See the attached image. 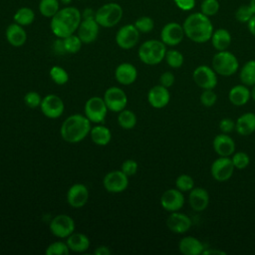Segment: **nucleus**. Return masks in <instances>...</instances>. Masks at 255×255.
I'll list each match as a JSON object with an SVG mask.
<instances>
[{"label": "nucleus", "instance_id": "obj_12", "mask_svg": "<svg viewBox=\"0 0 255 255\" xmlns=\"http://www.w3.org/2000/svg\"><path fill=\"white\" fill-rule=\"evenodd\" d=\"M184 37L183 27L177 22L166 23L160 31V40L165 46H177L182 42Z\"/></svg>", "mask_w": 255, "mask_h": 255}, {"label": "nucleus", "instance_id": "obj_5", "mask_svg": "<svg viewBox=\"0 0 255 255\" xmlns=\"http://www.w3.org/2000/svg\"><path fill=\"white\" fill-rule=\"evenodd\" d=\"M123 16V7L119 3L109 2L96 10L95 20L103 28H113L121 22Z\"/></svg>", "mask_w": 255, "mask_h": 255}, {"label": "nucleus", "instance_id": "obj_6", "mask_svg": "<svg viewBox=\"0 0 255 255\" xmlns=\"http://www.w3.org/2000/svg\"><path fill=\"white\" fill-rule=\"evenodd\" d=\"M211 67L217 75L230 77L238 71L239 62L236 56L228 50L217 51L212 57Z\"/></svg>", "mask_w": 255, "mask_h": 255}, {"label": "nucleus", "instance_id": "obj_51", "mask_svg": "<svg viewBox=\"0 0 255 255\" xmlns=\"http://www.w3.org/2000/svg\"><path fill=\"white\" fill-rule=\"evenodd\" d=\"M111 253H112V251L110 250V248L107 246H104V245L97 247L94 251L95 255H111Z\"/></svg>", "mask_w": 255, "mask_h": 255}, {"label": "nucleus", "instance_id": "obj_22", "mask_svg": "<svg viewBox=\"0 0 255 255\" xmlns=\"http://www.w3.org/2000/svg\"><path fill=\"white\" fill-rule=\"evenodd\" d=\"M209 193L203 187H193L188 193V204L193 211L201 212L208 207Z\"/></svg>", "mask_w": 255, "mask_h": 255}, {"label": "nucleus", "instance_id": "obj_46", "mask_svg": "<svg viewBox=\"0 0 255 255\" xmlns=\"http://www.w3.org/2000/svg\"><path fill=\"white\" fill-rule=\"evenodd\" d=\"M138 168V164L133 159H126L121 166V170L125 172L128 176H132L136 173Z\"/></svg>", "mask_w": 255, "mask_h": 255}, {"label": "nucleus", "instance_id": "obj_13", "mask_svg": "<svg viewBox=\"0 0 255 255\" xmlns=\"http://www.w3.org/2000/svg\"><path fill=\"white\" fill-rule=\"evenodd\" d=\"M103 99L108 107V110L115 113H120L126 109L128 104L126 92L118 87H111L106 90Z\"/></svg>", "mask_w": 255, "mask_h": 255}, {"label": "nucleus", "instance_id": "obj_52", "mask_svg": "<svg viewBox=\"0 0 255 255\" xmlns=\"http://www.w3.org/2000/svg\"><path fill=\"white\" fill-rule=\"evenodd\" d=\"M96 10L92 8H85L84 11L82 12V19H92L95 18Z\"/></svg>", "mask_w": 255, "mask_h": 255}, {"label": "nucleus", "instance_id": "obj_37", "mask_svg": "<svg viewBox=\"0 0 255 255\" xmlns=\"http://www.w3.org/2000/svg\"><path fill=\"white\" fill-rule=\"evenodd\" d=\"M50 77L53 80V82L59 86L65 85L69 81V74L68 72L60 67V66H54L50 70Z\"/></svg>", "mask_w": 255, "mask_h": 255}, {"label": "nucleus", "instance_id": "obj_17", "mask_svg": "<svg viewBox=\"0 0 255 255\" xmlns=\"http://www.w3.org/2000/svg\"><path fill=\"white\" fill-rule=\"evenodd\" d=\"M100 25L95 20L92 19H82L79 28L77 30V35L82 40L83 44H91L95 42L99 36Z\"/></svg>", "mask_w": 255, "mask_h": 255}, {"label": "nucleus", "instance_id": "obj_33", "mask_svg": "<svg viewBox=\"0 0 255 255\" xmlns=\"http://www.w3.org/2000/svg\"><path fill=\"white\" fill-rule=\"evenodd\" d=\"M60 0H40L38 10L46 18H52L61 9Z\"/></svg>", "mask_w": 255, "mask_h": 255}, {"label": "nucleus", "instance_id": "obj_36", "mask_svg": "<svg viewBox=\"0 0 255 255\" xmlns=\"http://www.w3.org/2000/svg\"><path fill=\"white\" fill-rule=\"evenodd\" d=\"M63 42H64L66 53H69V54L78 53L83 46L82 40L76 34H72V35L64 38Z\"/></svg>", "mask_w": 255, "mask_h": 255}, {"label": "nucleus", "instance_id": "obj_14", "mask_svg": "<svg viewBox=\"0 0 255 255\" xmlns=\"http://www.w3.org/2000/svg\"><path fill=\"white\" fill-rule=\"evenodd\" d=\"M103 185L108 192L121 193L128 185V176L122 170H113L108 172L104 179Z\"/></svg>", "mask_w": 255, "mask_h": 255}, {"label": "nucleus", "instance_id": "obj_8", "mask_svg": "<svg viewBox=\"0 0 255 255\" xmlns=\"http://www.w3.org/2000/svg\"><path fill=\"white\" fill-rule=\"evenodd\" d=\"M192 79L196 86L202 90L214 89L218 83L217 74L212 67L206 65L196 67L192 72Z\"/></svg>", "mask_w": 255, "mask_h": 255}, {"label": "nucleus", "instance_id": "obj_54", "mask_svg": "<svg viewBox=\"0 0 255 255\" xmlns=\"http://www.w3.org/2000/svg\"><path fill=\"white\" fill-rule=\"evenodd\" d=\"M210 254H218V255H225L226 252L223 250H214V249H205L203 251V255H210Z\"/></svg>", "mask_w": 255, "mask_h": 255}, {"label": "nucleus", "instance_id": "obj_16", "mask_svg": "<svg viewBox=\"0 0 255 255\" xmlns=\"http://www.w3.org/2000/svg\"><path fill=\"white\" fill-rule=\"evenodd\" d=\"M184 202L185 199L183 192L177 188L166 189L160 196V205L168 212L179 211L183 207Z\"/></svg>", "mask_w": 255, "mask_h": 255}, {"label": "nucleus", "instance_id": "obj_55", "mask_svg": "<svg viewBox=\"0 0 255 255\" xmlns=\"http://www.w3.org/2000/svg\"><path fill=\"white\" fill-rule=\"evenodd\" d=\"M250 97H251V100L255 102V85L251 87V90H250Z\"/></svg>", "mask_w": 255, "mask_h": 255}, {"label": "nucleus", "instance_id": "obj_53", "mask_svg": "<svg viewBox=\"0 0 255 255\" xmlns=\"http://www.w3.org/2000/svg\"><path fill=\"white\" fill-rule=\"evenodd\" d=\"M247 28H248L250 34L255 37V15L248 21Z\"/></svg>", "mask_w": 255, "mask_h": 255}, {"label": "nucleus", "instance_id": "obj_26", "mask_svg": "<svg viewBox=\"0 0 255 255\" xmlns=\"http://www.w3.org/2000/svg\"><path fill=\"white\" fill-rule=\"evenodd\" d=\"M235 130L242 136H247L255 131V114L248 112L239 116L235 122Z\"/></svg>", "mask_w": 255, "mask_h": 255}, {"label": "nucleus", "instance_id": "obj_25", "mask_svg": "<svg viewBox=\"0 0 255 255\" xmlns=\"http://www.w3.org/2000/svg\"><path fill=\"white\" fill-rule=\"evenodd\" d=\"M7 42L13 47H21L27 41V33L23 26L17 23H11L7 26L5 31Z\"/></svg>", "mask_w": 255, "mask_h": 255}, {"label": "nucleus", "instance_id": "obj_48", "mask_svg": "<svg viewBox=\"0 0 255 255\" xmlns=\"http://www.w3.org/2000/svg\"><path fill=\"white\" fill-rule=\"evenodd\" d=\"M175 82V77L171 72H163L160 77H159V85L165 87V88H170L171 86H173Z\"/></svg>", "mask_w": 255, "mask_h": 255}, {"label": "nucleus", "instance_id": "obj_9", "mask_svg": "<svg viewBox=\"0 0 255 255\" xmlns=\"http://www.w3.org/2000/svg\"><path fill=\"white\" fill-rule=\"evenodd\" d=\"M49 228L54 236L58 238H68V236L75 232L76 224L71 216L67 214H59L51 220Z\"/></svg>", "mask_w": 255, "mask_h": 255}, {"label": "nucleus", "instance_id": "obj_56", "mask_svg": "<svg viewBox=\"0 0 255 255\" xmlns=\"http://www.w3.org/2000/svg\"><path fill=\"white\" fill-rule=\"evenodd\" d=\"M249 5H250V7L252 8V10H253L254 13H255V0H250Z\"/></svg>", "mask_w": 255, "mask_h": 255}, {"label": "nucleus", "instance_id": "obj_40", "mask_svg": "<svg viewBox=\"0 0 255 255\" xmlns=\"http://www.w3.org/2000/svg\"><path fill=\"white\" fill-rule=\"evenodd\" d=\"M133 25L135 26V28L139 31V33H149L153 30L154 28V21L151 17L149 16H141L139 18H137Z\"/></svg>", "mask_w": 255, "mask_h": 255}, {"label": "nucleus", "instance_id": "obj_43", "mask_svg": "<svg viewBox=\"0 0 255 255\" xmlns=\"http://www.w3.org/2000/svg\"><path fill=\"white\" fill-rule=\"evenodd\" d=\"M255 15L250 5H241L235 11V19L240 23L247 24L248 21Z\"/></svg>", "mask_w": 255, "mask_h": 255}, {"label": "nucleus", "instance_id": "obj_11", "mask_svg": "<svg viewBox=\"0 0 255 255\" xmlns=\"http://www.w3.org/2000/svg\"><path fill=\"white\" fill-rule=\"evenodd\" d=\"M139 35V31L133 24H126L118 30L116 34V43L121 49L129 50L138 43Z\"/></svg>", "mask_w": 255, "mask_h": 255}, {"label": "nucleus", "instance_id": "obj_34", "mask_svg": "<svg viewBox=\"0 0 255 255\" xmlns=\"http://www.w3.org/2000/svg\"><path fill=\"white\" fill-rule=\"evenodd\" d=\"M118 123L124 129H131L136 125V116L132 111L124 109L119 113Z\"/></svg>", "mask_w": 255, "mask_h": 255}, {"label": "nucleus", "instance_id": "obj_19", "mask_svg": "<svg viewBox=\"0 0 255 255\" xmlns=\"http://www.w3.org/2000/svg\"><path fill=\"white\" fill-rule=\"evenodd\" d=\"M89 199V189L83 183L73 184L67 192V201L73 208L83 207Z\"/></svg>", "mask_w": 255, "mask_h": 255}, {"label": "nucleus", "instance_id": "obj_50", "mask_svg": "<svg viewBox=\"0 0 255 255\" xmlns=\"http://www.w3.org/2000/svg\"><path fill=\"white\" fill-rule=\"evenodd\" d=\"M53 49L54 51L58 54V55H64L66 54V50H65V46H64V42L62 38H58L54 44H53Z\"/></svg>", "mask_w": 255, "mask_h": 255}, {"label": "nucleus", "instance_id": "obj_2", "mask_svg": "<svg viewBox=\"0 0 255 255\" xmlns=\"http://www.w3.org/2000/svg\"><path fill=\"white\" fill-rule=\"evenodd\" d=\"M185 37L197 44H203L210 41L214 31L211 20L201 12L189 14L182 24Z\"/></svg>", "mask_w": 255, "mask_h": 255}, {"label": "nucleus", "instance_id": "obj_57", "mask_svg": "<svg viewBox=\"0 0 255 255\" xmlns=\"http://www.w3.org/2000/svg\"><path fill=\"white\" fill-rule=\"evenodd\" d=\"M60 1H61V3H63V4H70L72 0H60Z\"/></svg>", "mask_w": 255, "mask_h": 255}, {"label": "nucleus", "instance_id": "obj_27", "mask_svg": "<svg viewBox=\"0 0 255 255\" xmlns=\"http://www.w3.org/2000/svg\"><path fill=\"white\" fill-rule=\"evenodd\" d=\"M250 99V90L243 84L235 85L228 92V100L235 107L245 106Z\"/></svg>", "mask_w": 255, "mask_h": 255}, {"label": "nucleus", "instance_id": "obj_30", "mask_svg": "<svg viewBox=\"0 0 255 255\" xmlns=\"http://www.w3.org/2000/svg\"><path fill=\"white\" fill-rule=\"evenodd\" d=\"M90 136L92 141L100 146H104L107 145L111 139H112V132L111 130L102 125H98L95 126L91 128L90 131Z\"/></svg>", "mask_w": 255, "mask_h": 255}, {"label": "nucleus", "instance_id": "obj_41", "mask_svg": "<svg viewBox=\"0 0 255 255\" xmlns=\"http://www.w3.org/2000/svg\"><path fill=\"white\" fill-rule=\"evenodd\" d=\"M70 251L67 242L55 241L47 247L45 252L47 255H69Z\"/></svg>", "mask_w": 255, "mask_h": 255}, {"label": "nucleus", "instance_id": "obj_7", "mask_svg": "<svg viewBox=\"0 0 255 255\" xmlns=\"http://www.w3.org/2000/svg\"><path fill=\"white\" fill-rule=\"evenodd\" d=\"M85 116L91 123L101 124L105 121L108 114V107L103 98L92 97L85 104Z\"/></svg>", "mask_w": 255, "mask_h": 255}, {"label": "nucleus", "instance_id": "obj_4", "mask_svg": "<svg viewBox=\"0 0 255 255\" xmlns=\"http://www.w3.org/2000/svg\"><path fill=\"white\" fill-rule=\"evenodd\" d=\"M166 50V46L161 42V40L150 39L139 46L137 55L143 64L155 66L164 60Z\"/></svg>", "mask_w": 255, "mask_h": 255}, {"label": "nucleus", "instance_id": "obj_45", "mask_svg": "<svg viewBox=\"0 0 255 255\" xmlns=\"http://www.w3.org/2000/svg\"><path fill=\"white\" fill-rule=\"evenodd\" d=\"M41 102H42V98H41L40 94L37 93V92L31 91V92H28L24 96V103H25V105L27 107L31 108V109H35V108L40 107Z\"/></svg>", "mask_w": 255, "mask_h": 255}, {"label": "nucleus", "instance_id": "obj_15", "mask_svg": "<svg viewBox=\"0 0 255 255\" xmlns=\"http://www.w3.org/2000/svg\"><path fill=\"white\" fill-rule=\"evenodd\" d=\"M40 109L45 117L49 119H58L63 115L65 105L59 96L49 94L42 99Z\"/></svg>", "mask_w": 255, "mask_h": 255}, {"label": "nucleus", "instance_id": "obj_24", "mask_svg": "<svg viewBox=\"0 0 255 255\" xmlns=\"http://www.w3.org/2000/svg\"><path fill=\"white\" fill-rule=\"evenodd\" d=\"M178 250L183 255H200L203 254L205 246L194 236H184L178 243Z\"/></svg>", "mask_w": 255, "mask_h": 255}, {"label": "nucleus", "instance_id": "obj_20", "mask_svg": "<svg viewBox=\"0 0 255 255\" xmlns=\"http://www.w3.org/2000/svg\"><path fill=\"white\" fill-rule=\"evenodd\" d=\"M170 101V93L167 88L156 85L149 89L147 93V102L154 109H162L168 105Z\"/></svg>", "mask_w": 255, "mask_h": 255}, {"label": "nucleus", "instance_id": "obj_29", "mask_svg": "<svg viewBox=\"0 0 255 255\" xmlns=\"http://www.w3.org/2000/svg\"><path fill=\"white\" fill-rule=\"evenodd\" d=\"M68 247L71 251L82 253L86 252L90 247V239L87 235L80 232H73L67 239Z\"/></svg>", "mask_w": 255, "mask_h": 255}, {"label": "nucleus", "instance_id": "obj_42", "mask_svg": "<svg viewBox=\"0 0 255 255\" xmlns=\"http://www.w3.org/2000/svg\"><path fill=\"white\" fill-rule=\"evenodd\" d=\"M219 8L220 4L218 0H202L200 3V12L208 17L216 15Z\"/></svg>", "mask_w": 255, "mask_h": 255}, {"label": "nucleus", "instance_id": "obj_38", "mask_svg": "<svg viewBox=\"0 0 255 255\" xmlns=\"http://www.w3.org/2000/svg\"><path fill=\"white\" fill-rule=\"evenodd\" d=\"M194 187V180L193 178L186 174L182 173L178 175L175 179V188L180 190L181 192H189Z\"/></svg>", "mask_w": 255, "mask_h": 255}, {"label": "nucleus", "instance_id": "obj_39", "mask_svg": "<svg viewBox=\"0 0 255 255\" xmlns=\"http://www.w3.org/2000/svg\"><path fill=\"white\" fill-rule=\"evenodd\" d=\"M231 160L233 162V165L236 169H245L249 163H250V157L249 155L244 151H236L230 156Z\"/></svg>", "mask_w": 255, "mask_h": 255}, {"label": "nucleus", "instance_id": "obj_49", "mask_svg": "<svg viewBox=\"0 0 255 255\" xmlns=\"http://www.w3.org/2000/svg\"><path fill=\"white\" fill-rule=\"evenodd\" d=\"M175 6L182 11H191L196 4V0H173Z\"/></svg>", "mask_w": 255, "mask_h": 255}, {"label": "nucleus", "instance_id": "obj_3", "mask_svg": "<svg viewBox=\"0 0 255 255\" xmlns=\"http://www.w3.org/2000/svg\"><path fill=\"white\" fill-rule=\"evenodd\" d=\"M91 128V122L86 116L75 114L63 122L60 132L65 141L77 143L90 134Z\"/></svg>", "mask_w": 255, "mask_h": 255}, {"label": "nucleus", "instance_id": "obj_32", "mask_svg": "<svg viewBox=\"0 0 255 255\" xmlns=\"http://www.w3.org/2000/svg\"><path fill=\"white\" fill-rule=\"evenodd\" d=\"M13 20L15 23L25 27L31 25L35 21V12L32 8L23 6L16 10L13 15Z\"/></svg>", "mask_w": 255, "mask_h": 255}, {"label": "nucleus", "instance_id": "obj_10", "mask_svg": "<svg viewBox=\"0 0 255 255\" xmlns=\"http://www.w3.org/2000/svg\"><path fill=\"white\" fill-rule=\"evenodd\" d=\"M234 169L235 167L230 156H219L211 163L210 173L213 179L223 182L231 178Z\"/></svg>", "mask_w": 255, "mask_h": 255}, {"label": "nucleus", "instance_id": "obj_28", "mask_svg": "<svg viewBox=\"0 0 255 255\" xmlns=\"http://www.w3.org/2000/svg\"><path fill=\"white\" fill-rule=\"evenodd\" d=\"M210 42L216 51H224L229 48L232 42L230 32L225 28H218L213 31Z\"/></svg>", "mask_w": 255, "mask_h": 255}, {"label": "nucleus", "instance_id": "obj_18", "mask_svg": "<svg viewBox=\"0 0 255 255\" xmlns=\"http://www.w3.org/2000/svg\"><path fill=\"white\" fill-rule=\"evenodd\" d=\"M192 222L188 215L179 211L170 212L166 219L167 228L175 234H183L191 228Z\"/></svg>", "mask_w": 255, "mask_h": 255}, {"label": "nucleus", "instance_id": "obj_44", "mask_svg": "<svg viewBox=\"0 0 255 255\" xmlns=\"http://www.w3.org/2000/svg\"><path fill=\"white\" fill-rule=\"evenodd\" d=\"M199 100H200V103L202 106H204L206 108H211L215 105V103L217 101V95L213 91V89L202 90Z\"/></svg>", "mask_w": 255, "mask_h": 255}, {"label": "nucleus", "instance_id": "obj_58", "mask_svg": "<svg viewBox=\"0 0 255 255\" xmlns=\"http://www.w3.org/2000/svg\"><path fill=\"white\" fill-rule=\"evenodd\" d=\"M78 1H81V0H78Z\"/></svg>", "mask_w": 255, "mask_h": 255}, {"label": "nucleus", "instance_id": "obj_23", "mask_svg": "<svg viewBox=\"0 0 255 255\" xmlns=\"http://www.w3.org/2000/svg\"><path fill=\"white\" fill-rule=\"evenodd\" d=\"M115 78L121 85L128 86L135 82L137 78L136 68L128 62L120 64L115 71Z\"/></svg>", "mask_w": 255, "mask_h": 255}, {"label": "nucleus", "instance_id": "obj_47", "mask_svg": "<svg viewBox=\"0 0 255 255\" xmlns=\"http://www.w3.org/2000/svg\"><path fill=\"white\" fill-rule=\"evenodd\" d=\"M219 129L223 133L229 134L233 130H235V122L230 118H224L219 122Z\"/></svg>", "mask_w": 255, "mask_h": 255}, {"label": "nucleus", "instance_id": "obj_35", "mask_svg": "<svg viewBox=\"0 0 255 255\" xmlns=\"http://www.w3.org/2000/svg\"><path fill=\"white\" fill-rule=\"evenodd\" d=\"M164 60L166 62V64L172 68V69H178L183 65L184 62V57L181 54V52H179L178 50L175 49H169L166 50L165 53V57Z\"/></svg>", "mask_w": 255, "mask_h": 255}, {"label": "nucleus", "instance_id": "obj_21", "mask_svg": "<svg viewBox=\"0 0 255 255\" xmlns=\"http://www.w3.org/2000/svg\"><path fill=\"white\" fill-rule=\"evenodd\" d=\"M212 147L218 156H231L236 149L234 139L229 134L223 132L215 135Z\"/></svg>", "mask_w": 255, "mask_h": 255}, {"label": "nucleus", "instance_id": "obj_31", "mask_svg": "<svg viewBox=\"0 0 255 255\" xmlns=\"http://www.w3.org/2000/svg\"><path fill=\"white\" fill-rule=\"evenodd\" d=\"M241 84L252 87L255 85V60H249L243 64L239 70Z\"/></svg>", "mask_w": 255, "mask_h": 255}, {"label": "nucleus", "instance_id": "obj_1", "mask_svg": "<svg viewBox=\"0 0 255 255\" xmlns=\"http://www.w3.org/2000/svg\"><path fill=\"white\" fill-rule=\"evenodd\" d=\"M82 21V12L75 6L61 8L51 18L50 28L57 38H66L75 34Z\"/></svg>", "mask_w": 255, "mask_h": 255}]
</instances>
